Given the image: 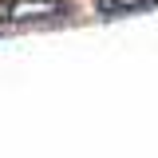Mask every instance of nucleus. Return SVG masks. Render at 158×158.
Segmentation results:
<instances>
[{
  "instance_id": "f257e3e1",
  "label": "nucleus",
  "mask_w": 158,
  "mask_h": 158,
  "mask_svg": "<svg viewBox=\"0 0 158 158\" xmlns=\"http://www.w3.org/2000/svg\"><path fill=\"white\" fill-rule=\"evenodd\" d=\"M71 16V0H0V24H52Z\"/></svg>"
},
{
  "instance_id": "f03ea898",
  "label": "nucleus",
  "mask_w": 158,
  "mask_h": 158,
  "mask_svg": "<svg viewBox=\"0 0 158 158\" xmlns=\"http://www.w3.org/2000/svg\"><path fill=\"white\" fill-rule=\"evenodd\" d=\"M158 0H95V12L107 20L115 16H135V12H146V8H154Z\"/></svg>"
}]
</instances>
